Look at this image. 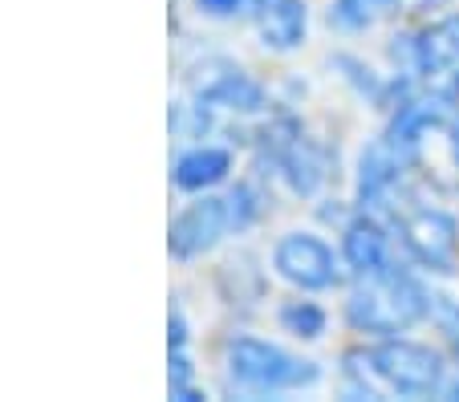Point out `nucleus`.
Masks as SVG:
<instances>
[{
    "instance_id": "nucleus-1",
    "label": "nucleus",
    "mask_w": 459,
    "mask_h": 402,
    "mask_svg": "<svg viewBox=\"0 0 459 402\" xmlns=\"http://www.w3.org/2000/svg\"><path fill=\"white\" fill-rule=\"evenodd\" d=\"M346 313L358 329L403 333L427 313V297L411 277H399V272H370V277L350 293Z\"/></svg>"
},
{
    "instance_id": "nucleus-2",
    "label": "nucleus",
    "mask_w": 459,
    "mask_h": 402,
    "mask_svg": "<svg viewBox=\"0 0 459 402\" xmlns=\"http://www.w3.org/2000/svg\"><path fill=\"white\" fill-rule=\"evenodd\" d=\"M232 378L252 390H285V386H305L317 378V370L309 362H297L289 354H281L277 346L264 341H236L232 346Z\"/></svg>"
},
{
    "instance_id": "nucleus-3",
    "label": "nucleus",
    "mask_w": 459,
    "mask_h": 402,
    "mask_svg": "<svg viewBox=\"0 0 459 402\" xmlns=\"http://www.w3.org/2000/svg\"><path fill=\"white\" fill-rule=\"evenodd\" d=\"M374 370H378L382 382H390L399 394H411V398H423V394L439 390L443 378V362L435 350L427 346H411V341H386L370 354Z\"/></svg>"
},
{
    "instance_id": "nucleus-4",
    "label": "nucleus",
    "mask_w": 459,
    "mask_h": 402,
    "mask_svg": "<svg viewBox=\"0 0 459 402\" xmlns=\"http://www.w3.org/2000/svg\"><path fill=\"white\" fill-rule=\"evenodd\" d=\"M403 244L411 248L415 261H423L435 272H451L459 252V227L447 211H415L403 219Z\"/></svg>"
},
{
    "instance_id": "nucleus-5",
    "label": "nucleus",
    "mask_w": 459,
    "mask_h": 402,
    "mask_svg": "<svg viewBox=\"0 0 459 402\" xmlns=\"http://www.w3.org/2000/svg\"><path fill=\"white\" fill-rule=\"evenodd\" d=\"M277 269L285 272L301 289H330L338 272H333V252L317 236H289L277 248Z\"/></svg>"
},
{
    "instance_id": "nucleus-6",
    "label": "nucleus",
    "mask_w": 459,
    "mask_h": 402,
    "mask_svg": "<svg viewBox=\"0 0 459 402\" xmlns=\"http://www.w3.org/2000/svg\"><path fill=\"white\" fill-rule=\"evenodd\" d=\"M228 224H236V219H232V203H228V200L195 203V208L183 211V216L171 224V252L175 256H191V252H200V248L216 244L220 232H224Z\"/></svg>"
},
{
    "instance_id": "nucleus-7",
    "label": "nucleus",
    "mask_w": 459,
    "mask_h": 402,
    "mask_svg": "<svg viewBox=\"0 0 459 402\" xmlns=\"http://www.w3.org/2000/svg\"><path fill=\"white\" fill-rule=\"evenodd\" d=\"M415 45V65L423 73H439V70H451L459 65V17H443L435 21L431 29L419 33Z\"/></svg>"
},
{
    "instance_id": "nucleus-8",
    "label": "nucleus",
    "mask_w": 459,
    "mask_h": 402,
    "mask_svg": "<svg viewBox=\"0 0 459 402\" xmlns=\"http://www.w3.org/2000/svg\"><path fill=\"white\" fill-rule=\"evenodd\" d=\"M260 33L277 49H289V45L301 41L305 33L301 0H260Z\"/></svg>"
},
{
    "instance_id": "nucleus-9",
    "label": "nucleus",
    "mask_w": 459,
    "mask_h": 402,
    "mask_svg": "<svg viewBox=\"0 0 459 402\" xmlns=\"http://www.w3.org/2000/svg\"><path fill=\"white\" fill-rule=\"evenodd\" d=\"M346 261L354 264V272H362V277L382 272V264H386V240H382V232L370 224V219L350 224V232H346Z\"/></svg>"
},
{
    "instance_id": "nucleus-10",
    "label": "nucleus",
    "mask_w": 459,
    "mask_h": 402,
    "mask_svg": "<svg viewBox=\"0 0 459 402\" xmlns=\"http://www.w3.org/2000/svg\"><path fill=\"white\" fill-rule=\"evenodd\" d=\"M228 163H232L228 150H191V155L179 158V167H175V184L187 187V192L208 187V184H216V179H224Z\"/></svg>"
},
{
    "instance_id": "nucleus-11",
    "label": "nucleus",
    "mask_w": 459,
    "mask_h": 402,
    "mask_svg": "<svg viewBox=\"0 0 459 402\" xmlns=\"http://www.w3.org/2000/svg\"><path fill=\"white\" fill-rule=\"evenodd\" d=\"M285 171H289V184L301 195H309V192H317V184L325 179V155H321V147L297 139L285 158Z\"/></svg>"
},
{
    "instance_id": "nucleus-12",
    "label": "nucleus",
    "mask_w": 459,
    "mask_h": 402,
    "mask_svg": "<svg viewBox=\"0 0 459 402\" xmlns=\"http://www.w3.org/2000/svg\"><path fill=\"white\" fill-rule=\"evenodd\" d=\"M390 4H394V0H338L333 17H338L342 25L358 29V25H370V21H378L382 13H390Z\"/></svg>"
},
{
    "instance_id": "nucleus-13",
    "label": "nucleus",
    "mask_w": 459,
    "mask_h": 402,
    "mask_svg": "<svg viewBox=\"0 0 459 402\" xmlns=\"http://www.w3.org/2000/svg\"><path fill=\"white\" fill-rule=\"evenodd\" d=\"M281 321L293 333H301V338H317L321 325H325V313H321L317 305H289L285 313H281Z\"/></svg>"
},
{
    "instance_id": "nucleus-14",
    "label": "nucleus",
    "mask_w": 459,
    "mask_h": 402,
    "mask_svg": "<svg viewBox=\"0 0 459 402\" xmlns=\"http://www.w3.org/2000/svg\"><path fill=\"white\" fill-rule=\"evenodd\" d=\"M204 9H212V13H236L240 9V0H200Z\"/></svg>"
},
{
    "instance_id": "nucleus-15",
    "label": "nucleus",
    "mask_w": 459,
    "mask_h": 402,
    "mask_svg": "<svg viewBox=\"0 0 459 402\" xmlns=\"http://www.w3.org/2000/svg\"><path fill=\"white\" fill-rule=\"evenodd\" d=\"M451 155H455V163H459V126H455V139H451Z\"/></svg>"
},
{
    "instance_id": "nucleus-16",
    "label": "nucleus",
    "mask_w": 459,
    "mask_h": 402,
    "mask_svg": "<svg viewBox=\"0 0 459 402\" xmlns=\"http://www.w3.org/2000/svg\"><path fill=\"white\" fill-rule=\"evenodd\" d=\"M447 394H451V398H459V378H455V382L447 386Z\"/></svg>"
},
{
    "instance_id": "nucleus-17",
    "label": "nucleus",
    "mask_w": 459,
    "mask_h": 402,
    "mask_svg": "<svg viewBox=\"0 0 459 402\" xmlns=\"http://www.w3.org/2000/svg\"><path fill=\"white\" fill-rule=\"evenodd\" d=\"M451 94H455V98H459V78H455V86H451Z\"/></svg>"
}]
</instances>
